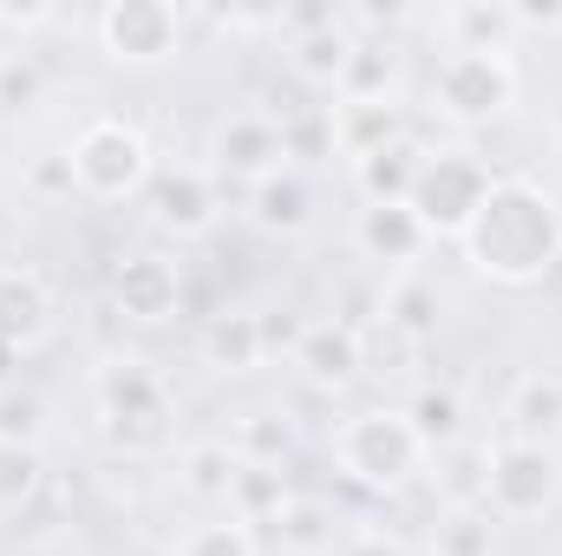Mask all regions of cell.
<instances>
[{
    "label": "cell",
    "instance_id": "obj_9",
    "mask_svg": "<svg viewBox=\"0 0 562 556\" xmlns=\"http://www.w3.org/2000/svg\"><path fill=\"white\" fill-rule=\"evenodd\" d=\"M288 170V138H281V119L269 112H236V119H223L216 125V138H210V177H223V184H262V177H276Z\"/></svg>",
    "mask_w": 562,
    "mask_h": 556
},
{
    "label": "cell",
    "instance_id": "obj_25",
    "mask_svg": "<svg viewBox=\"0 0 562 556\" xmlns=\"http://www.w3.org/2000/svg\"><path fill=\"white\" fill-rule=\"evenodd\" d=\"M425 551L431 556H497V518L484 504H445Z\"/></svg>",
    "mask_w": 562,
    "mask_h": 556
},
{
    "label": "cell",
    "instance_id": "obj_8",
    "mask_svg": "<svg viewBox=\"0 0 562 556\" xmlns=\"http://www.w3.org/2000/svg\"><path fill=\"white\" fill-rule=\"evenodd\" d=\"M99 46L119 66H164L183 46V13L170 0H105L99 7Z\"/></svg>",
    "mask_w": 562,
    "mask_h": 556
},
{
    "label": "cell",
    "instance_id": "obj_5",
    "mask_svg": "<svg viewBox=\"0 0 562 556\" xmlns=\"http://www.w3.org/2000/svg\"><path fill=\"white\" fill-rule=\"evenodd\" d=\"M491 184H497V170H491L477 151H464V144L425 151L419 184H413V216L425 223V236H431V243H438V236H451V243H458V236L471 230V216L484 210Z\"/></svg>",
    "mask_w": 562,
    "mask_h": 556
},
{
    "label": "cell",
    "instance_id": "obj_14",
    "mask_svg": "<svg viewBox=\"0 0 562 556\" xmlns=\"http://www.w3.org/2000/svg\"><path fill=\"white\" fill-rule=\"evenodd\" d=\"M353 249L367 256V263H380V269H413L425 249H431V236H425V223L413 216V203H367L360 216H353Z\"/></svg>",
    "mask_w": 562,
    "mask_h": 556
},
{
    "label": "cell",
    "instance_id": "obj_34",
    "mask_svg": "<svg viewBox=\"0 0 562 556\" xmlns=\"http://www.w3.org/2000/svg\"><path fill=\"white\" fill-rule=\"evenodd\" d=\"M26 184H33L40 197H72V190H79V184H72V157H66V151H59V157H33Z\"/></svg>",
    "mask_w": 562,
    "mask_h": 556
},
{
    "label": "cell",
    "instance_id": "obj_2",
    "mask_svg": "<svg viewBox=\"0 0 562 556\" xmlns=\"http://www.w3.org/2000/svg\"><path fill=\"white\" fill-rule=\"evenodd\" d=\"M334 465L360 491H406L425 465V445L406 407H367V413L334 425Z\"/></svg>",
    "mask_w": 562,
    "mask_h": 556
},
{
    "label": "cell",
    "instance_id": "obj_3",
    "mask_svg": "<svg viewBox=\"0 0 562 556\" xmlns=\"http://www.w3.org/2000/svg\"><path fill=\"white\" fill-rule=\"evenodd\" d=\"M92 407H99V432L112 452L138 458L170 438V387L144 360H105L92 380Z\"/></svg>",
    "mask_w": 562,
    "mask_h": 556
},
{
    "label": "cell",
    "instance_id": "obj_19",
    "mask_svg": "<svg viewBox=\"0 0 562 556\" xmlns=\"http://www.w3.org/2000/svg\"><path fill=\"white\" fill-rule=\"evenodd\" d=\"M353 53H360V33L347 26V13H340L334 26H321V33L288 40V66H294V79H307V86H334V92H340Z\"/></svg>",
    "mask_w": 562,
    "mask_h": 556
},
{
    "label": "cell",
    "instance_id": "obj_29",
    "mask_svg": "<svg viewBox=\"0 0 562 556\" xmlns=\"http://www.w3.org/2000/svg\"><path fill=\"white\" fill-rule=\"evenodd\" d=\"M406 419H413V432H419L425 452H438V445H458V438H464V400H458L451 387H419V393H413V407H406Z\"/></svg>",
    "mask_w": 562,
    "mask_h": 556
},
{
    "label": "cell",
    "instance_id": "obj_33",
    "mask_svg": "<svg viewBox=\"0 0 562 556\" xmlns=\"http://www.w3.org/2000/svg\"><path fill=\"white\" fill-rule=\"evenodd\" d=\"M40 92H46L40 66L26 53H0V112H26V105H40Z\"/></svg>",
    "mask_w": 562,
    "mask_h": 556
},
{
    "label": "cell",
    "instance_id": "obj_37",
    "mask_svg": "<svg viewBox=\"0 0 562 556\" xmlns=\"http://www.w3.org/2000/svg\"><path fill=\"white\" fill-rule=\"evenodd\" d=\"M510 20H517V33H524V26H530V33H557L562 0H510Z\"/></svg>",
    "mask_w": 562,
    "mask_h": 556
},
{
    "label": "cell",
    "instance_id": "obj_1",
    "mask_svg": "<svg viewBox=\"0 0 562 556\" xmlns=\"http://www.w3.org/2000/svg\"><path fill=\"white\" fill-rule=\"evenodd\" d=\"M471 276L497 281V288H537L562 263V203L550 184L510 170L491 184L484 210L471 216V230L458 236Z\"/></svg>",
    "mask_w": 562,
    "mask_h": 556
},
{
    "label": "cell",
    "instance_id": "obj_10",
    "mask_svg": "<svg viewBox=\"0 0 562 556\" xmlns=\"http://www.w3.org/2000/svg\"><path fill=\"white\" fill-rule=\"evenodd\" d=\"M105 288H112V308L125 321H138V327H164V321L183 314V269L170 256H157V249L119 256V269H112Z\"/></svg>",
    "mask_w": 562,
    "mask_h": 556
},
{
    "label": "cell",
    "instance_id": "obj_40",
    "mask_svg": "<svg viewBox=\"0 0 562 556\" xmlns=\"http://www.w3.org/2000/svg\"><path fill=\"white\" fill-rule=\"evenodd\" d=\"M13 556H59L53 544H33V551H13Z\"/></svg>",
    "mask_w": 562,
    "mask_h": 556
},
{
    "label": "cell",
    "instance_id": "obj_35",
    "mask_svg": "<svg viewBox=\"0 0 562 556\" xmlns=\"http://www.w3.org/2000/svg\"><path fill=\"white\" fill-rule=\"evenodd\" d=\"M334 20H340V7H327V0L281 7V33H288V40H301V33H321V26H334Z\"/></svg>",
    "mask_w": 562,
    "mask_h": 556
},
{
    "label": "cell",
    "instance_id": "obj_17",
    "mask_svg": "<svg viewBox=\"0 0 562 556\" xmlns=\"http://www.w3.org/2000/svg\"><path fill=\"white\" fill-rule=\"evenodd\" d=\"M419 164H425V144L406 132V138L380 144L373 157L353 164V190L360 203H413V184H419Z\"/></svg>",
    "mask_w": 562,
    "mask_h": 556
},
{
    "label": "cell",
    "instance_id": "obj_7",
    "mask_svg": "<svg viewBox=\"0 0 562 556\" xmlns=\"http://www.w3.org/2000/svg\"><path fill=\"white\" fill-rule=\"evenodd\" d=\"M431 99L458 125H491L517 105V66H510V53H445Z\"/></svg>",
    "mask_w": 562,
    "mask_h": 556
},
{
    "label": "cell",
    "instance_id": "obj_6",
    "mask_svg": "<svg viewBox=\"0 0 562 556\" xmlns=\"http://www.w3.org/2000/svg\"><path fill=\"white\" fill-rule=\"evenodd\" d=\"M562 498V452L557 445H530V438H497L491 465H484V511L497 524H524L543 518Z\"/></svg>",
    "mask_w": 562,
    "mask_h": 556
},
{
    "label": "cell",
    "instance_id": "obj_18",
    "mask_svg": "<svg viewBox=\"0 0 562 556\" xmlns=\"http://www.w3.org/2000/svg\"><path fill=\"white\" fill-rule=\"evenodd\" d=\"M504 438H530V445H557L562 438V380L557 374H524L504 400Z\"/></svg>",
    "mask_w": 562,
    "mask_h": 556
},
{
    "label": "cell",
    "instance_id": "obj_12",
    "mask_svg": "<svg viewBox=\"0 0 562 556\" xmlns=\"http://www.w3.org/2000/svg\"><path fill=\"white\" fill-rule=\"evenodd\" d=\"M294 374H301L307 387H321V393H347V387L367 374V360H360V327H353V321H307V327L294 334Z\"/></svg>",
    "mask_w": 562,
    "mask_h": 556
},
{
    "label": "cell",
    "instance_id": "obj_28",
    "mask_svg": "<svg viewBox=\"0 0 562 556\" xmlns=\"http://www.w3.org/2000/svg\"><path fill=\"white\" fill-rule=\"evenodd\" d=\"M229 452H236L249 471H281L288 452H294V432H288V419L281 413H243L236 438H229Z\"/></svg>",
    "mask_w": 562,
    "mask_h": 556
},
{
    "label": "cell",
    "instance_id": "obj_32",
    "mask_svg": "<svg viewBox=\"0 0 562 556\" xmlns=\"http://www.w3.org/2000/svg\"><path fill=\"white\" fill-rule=\"evenodd\" d=\"M40 445H0V511H20V504H33V491H40Z\"/></svg>",
    "mask_w": 562,
    "mask_h": 556
},
{
    "label": "cell",
    "instance_id": "obj_41",
    "mask_svg": "<svg viewBox=\"0 0 562 556\" xmlns=\"http://www.w3.org/2000/svg\"><path fill=\"white\" fill-rule=\"evenodd\" d=\"M132 556H164V551H150V544H144V551H132Z\"/></svg>",
    "mask_w": 562,
    "mask_h": 556
},
{
    "label": "cell",
    "instance_id": "obj_36",
    "mask_svg": "<svg viewBox=\"0 0 562 556\" xmlns=\"http://www.w3.org/2000/svg\"><path fill=\"white\" fill-rule=\"evenodd\" d=\"M53 20H59V7H46V0H0V26L7 33H40Z\"/></svg>",
    "mask_w": 562,
    "mask_h": 556
},
{
    "label": "cell",
    "instance_id": "obj_20",
    "mask_svg": "<svg viewBox=\"0 0 562 556\" xmlns=\"http://www.w3.org/2000/svg\"><path fill=\"white\" fill-rule=\"evenodd\" d=\"M249 216H256V230H269V236H301V230L314 223V190H307V177H301V170L262 177V184L249 190Z\"/></svg>",
    "mask_w": 562,
    "mask_h": 556
},
{
    "label": "cell",
    "instance_id": "obj_11",
    "mask_svg": "<svg viewBox=\"0 0 562 556\" xmlns=\"http://www.w3.org/2000/svg\"><path fill=\"white\" fill-rule=\"evenodd\" d=\"M144 203H150V223H157L164 236H177V243L210 236V230H216V210H223L216 177L196 170V164H170V170H157L150 190H144Z\"/></svg>",
    "mask_w": 562,
    "mask_h": 556
},
{
    "label": "cell",
    "instance_id": "obj_22",
    "mask_svg": "<svg viewBox=\"0 0 562 556\" xmlns=\"http://www.w3.org/2000/svg\"><path fill=\"white\" fill-rule=\"evenodd\" d=\"M327 132H334V151H347L360 164L380 144L406 138V119H400V105H353V99H340V105H327Z\"/></svg>",
    "mask_w": 562,
    "mask_h": 556
},
{
    "label": "cell",
    "instance_id": "obj_30",
    "mask_svg": "<svg viewBox=\"0 0 562 556\" xmlns=\"http://www.w3.org/2000/svg\"><path fill=\"white\" fill-rule=\"evenodd\" d=\"M177 556H256V531L229 511V518H210V524H196L183 544H177Z\"/></svg>",
    "mask_w": 562,
    "mask_h": 556
},
{
    "label": "cell",
    "instance_id": "obj_16",
    "mask_svg": "<svg viewBox=\"0 0 562 556\" xmlns=\"http://www.w3.org/2000/svg\"><path fill=\"white\" fill-rule=\"evenodd\" d=\"M262 524H269L281 556H334V544H340V511L327 498H307V491H288Z\"/></svg>",
    "mask_w": 562,
    "mask_h": 556
},
{
    "label": "cell",
    "instance_id": "obj_4",
    "mask_svg": "<svg viewBox=\"0 0 562 556\" xmlns=\"http://www.w3.org/2000/svg\"><path fill=\"white\" fill-rule=\"evenodd\" d=\"M66 157H72L79 197H92V203H125V197L150 190V177H157L150 138L132 119H92V125H79V138H72Z\"/></svg>",
    "mask_w": 562,
    "mask_h": 556
},
{
    "label": "cell",
    "instance_id": "obj_24",
    "mask_svg": "<svg viewBox=\"0 0 562 556\" xmlns=\"http://www.w3.org/2000/svg\"><path fill=\"white\" fill-rule=\"evenodd\" d=\"M445 26H451V53H504L517 20H510V0H464V7H445Z\"/></svg>",
    "mask_w": 562,
    "mask_h": 556
},
{
    "label": "cell",
    "instance_id": "obj_21",
    "mask_svg": "<svg viewBox=\"0 0 562 556\" xmlns=\"http://www.w3.org/2000/svg\"><path fill=\"white\" fill-rule=\"evenodd\" d=\"M236 478H243V458L229 452V438H196L177 458V485L196 504H236Z\"/></svg>",
    "mask_w": 562,
    "mask_h": 556
},
{
    "label": "cell",
    "instance_id": "obj_27",
    "mask_svg": "<svg viewBox=\"0 0 562 556\" xmlns=\"http://www.w3.org/2000/svg\"><path fill=\"white\" fill-rule=\"evenodd\" d=\"M360 360H367L373 380H413V374L425 367V341L400 334L393 321L373 314V327H360Z\"/></svg>",
    "mask_w": 562,
    "mask_h": 556
},
{
    "label": "cell",
    "instance_id": "obj_26",
    "mask_svg": "<svg viewBox=\"0 0 562 556\" xmlns=\"http://www.w3.org/2000/svg\"><path fill=\"white\" fill-rule=\"evenodd\" d=\"M340 99L353 105H400V53L380 46V40H360L347 79H340Z\"/></svg>",
    "mask_w": 562,
    "mask_h": 556
},
{
    "label": "cell",
    "instance_id": "obj_15",
    "mask_svg": "<svg viewBox=\"0 0 562 556\" xmlns=\"http://www.w3.org/2000/svg\"><path fill=\"white\" fill-rule=\"evenodd\" d=\"M196 354H203V367H216V374H256L262 367V354H269V327H262V314H243V308H216V314H203V327H196Z\"/></svg>",
    "mask_w": 562,
    "mask_h": 556
},
{
    "label": "cell",
    "instance_id": "obj_39",
    "mask_svg": "<svg viewBox=\"0 0 562 556\" xmlns=\"http://www.w3.org/2000/svg\"><path fill=\"white\" fill-rule=\"evenodd\" d=\"M13 367H20V354H13V347H7V341H0V393H7V387H13V380H20V374H13Z\"/></svg>",
    "mask_w": 562,
    "mask_h": 556
},
{
    "label": "cell",
    "instance_id": "obj_23",
    "mask_svg": "<svg viewBox=\"0 0 562 556\" xmlns=\"http://www.w3.org/2000/svg\"><path fill=\"white\" fill-rule=\"evenodd\" d=\"M438 281H425L419 269H400V276L386 281V294H380V321H393L400 334H413V341H431L438 334Z\"/></svg>",
    "mask_w": 562,
    "mask_h": 556
},
{
    "label": "cell",
    "instance_id": "obj_38",
    "mask_svg": "<svg viewBox=\"0 0 562 556\" xmlns=\"http://www.w3.org/2000/svg\"><path fill=\"white\" fill-rule=\"evenodd\" d=\"M340 556H406V551H400L393 537H380V531H367V537H353V544H347Z\"/></svg>",
    "mask_w": 562,
    "mask_h": 556
},
{
    "label": "cell",
    "instance_id": "obj_31",
    "mask_svg": "<svg viewBox=\"0 0 562 556\" xmlns=\"http://www.w3.org/2000/svg\"><path fill=\"white\" fill-rule=\"evenodd\" d=\"M40 432H46V400L13 380L0 393V445H40Z\"/></svg>",
    "mask_w": 562,
    "mask_h": 556
},
{
    "label": "cell",
    "instance_id": "obj_13",
    "mask_svg": "<svg viewBox=\"0 0 562 556\" xmlns=\"http://www.w3.org/2000/svg\"><path fill=\"white\" fill-rule=\"evenodd\" d=\"M53 321H59V294L40 269H0V341L26 360L33 347L53 341Z\"/></svg>",
    "mask_w": 562,
    "mask_h": 556
}]
</instances>
